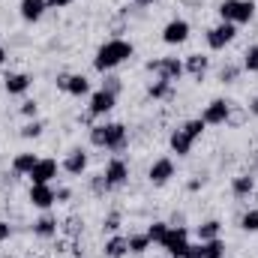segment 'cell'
<instances>
[{
	"mask_svg": "<svg viewBox=\"0 0 258 258\" xmlns=\"http://www.w3.org/2000/svg\"><path fill=\"white\" fill-rule=\"evenodd\" d=\"M135 54V45L126 42V39H108L105 45H99L96 57H93V69L96 72H111L120 63H126L129 57Z\"/></svg>",
	"mask_w": 258,
	"mask_h": 258,
	"instance_id": "cell-1",
	"label": "cell"
},
{
	"mask_svg": "<svg viewBox=\"0 0 258 258\" xmlns=\"http://www.w3.org/2000/svg\"><path fill=\"white\" fill-rule=\"evenodd\" d=\"M255 15V0H222L219 3V18L228 24H249Z\"/></svg>",
	"mask_w": 258,
	"mask_h": 258,
	"instance_id": "cell-2",
	"label": "cell"
},
{
	"mask_svg": "<svg viewBox=\"0 0 258 258\" xmlns=\"http://www.w3.org/2000/svg\"><path fill=\"white\" fill-rule=\"evenodd\" d=\"M159 246L171 258H183L186 246H189V228L186 225H168V231H165V237H162Z\"/></svg>",
	"mask_w": 258,
	"mask_h": 258,
	"instance_id": "cell-3",
	"label": "cell"
},
{
	"mask_svg": "<svg viewBox=\"0 0 258 258\" xmlns=\"http://www.w3.org/2000/svg\"><path fill=\"white\" fill-rule=\"evenodd\" d=\"M237 36V24H228V21H219L216 27L207 30V48L210 51H222L225 45H231Z\"/></svg>",
	"mask_w": 258,
	"mask_h": 258,
	"instance_id": "cell-4",
	"label": "cell"
},
{
	"mask_svg": "<svg viewBox=\"0 0 258 258\" xmlns=\"http://www.w3.org/2000/svg\"><path fill=\"white\" fill-rule=\"evenodd\" d=\"M147 69L153 75H159V81H171L174 84L183 75V60H177V57H159V60H150Z\"/></svg>",
	"mask_w": 258,
	"mask_h": 258,
	"instance_id": "cell-5",
	"label": "cell"
},
{
	"mask_svg": "<svg viewBox=\"0 0 258 258\" xmlns=\"http://www.w3.org/2000/svg\"><path fill=\"white\" fill-rule=\"evenodd\" d=\"M105 180H108V186L111 189H120L123 183L129 180V165L126 159H120V156H114V159H108V165H105Z\"/></svg>",
	"mask_w": 258,
	"mask_h": 258,
	"instance_id": "cell-6",
	"label": "cell"
},
{
	"mask_svg": "<svg viewBox=\"0 0 258 258\" xmlns=\"http://www.w3.org/2000/svg\"><path fill=\"white\" fill-rule=\"evenodd\" d=\"M228 108H231L228 99H213V102L201 111V120H204L207 126H225V120H228Z\"/></svg>",
	"mask_w": 258,
	"mask_h": 258,
	"instance_id": "cell-7",
	"label": "cell"
},
{
	"mask_svg": "<svg viewBox=\"0 0 258 258\" xmlns=\"http://www.w3.org/2000/svg\"><path fill=\"white\" fill-rule=\"evenodd\" d=\"M186 39H189V21L174 18V21H168V24L162 27V42H165V45H180V42H186Z\"/></svg>",
	"mask_w": 258,
	"mask_h": 258,
	"instance_id": "cell-8",
	"label": "cell"
},
{
	"mask_svg": "<svg viewBox=\"0 0 258 258\" xmlns=\"http://www.w3.org/2000/svg\"><path fill=\"white\" fill-rule=\"evenodd\" d=\"M30 204L39 210H48L51 204H57V189L51 183H33L30 186Z\"/></svg>",
	"mask_w": 258,
	"mask_h": 258,
	"instance_id": "cell-9",
	"label": "cell"
},
{
	"mask_svg": "<svg viewBox=\"0 0 258 258\" xmlns=\"http://www.w3.org/2000/svg\"><path fill=\"white\" fill-rule=\"evenodd\" d=\"M129 144V132L123 123H105V147L102 150H111V153H117V150H123Z\"/></svg>",
	"mask_w": 258,
	"mask_h": 258,
	"instance_id": "cell-10",
	"label": "cell"
},
{
	"mask_svg": "<svg viewBox=\"0 0 258 258\" xmlns=\"http://www.w3.org/2000/svg\"><path fill=\"white\" fill-rule=\"evenodd\" d=\"M147 177H150V183L153 186H165L171 177H174V162L168 159V156H162V159H156L153 165H150V171H147Z\"/></svg>",
	"mask_w": 258,
	"mask_h": 258,
	"instance_id": "cell-11",
	"label": "cell"
},
{
	"mask_svg": "<svg viewBox=\"0 0 258 258\" xmlns=\"http://www.w3.org/2000/svg\"><path fill=\"white\" fill-rule=\"evenodd\" d=\"M114 102H117V96H114V93H108V90H96V93L90 96L87 111H90L93 117H102V114H108V111L114 108Z\"/></svg>",
	"mask_w": 258,
	"mask_h": 258,
	"instance_id": "cell-12",
	"label": "cell"
},
{
	"mask_svg": "<svg viewBox=\"0 0 258 258\" xmlns=\"http://www.w3.org/2000/svg\"><path fill=\"white\" fill-rule=\"evenodd\" d=\"M57 168H60V165H57V159H39L27 177H30L33 183H51V180L57 177Z\"/></svg>",
	"mask_w": 258,
	"mask_h": 258,
	"instance_id": "cell-13",
	"label": "cell"
},
{
	"mask_svg": "<svg viewBox=\"0 0 258 258\" xmlns=\"http://www.w3.org/2000/svg\"><path fill=\"white\" fill-rule=\"evenodd\" d=\"M63 171H66V174H72V177H78V174H84V171H87V153H84L81 147H75V150H69V153H66Z\"/></svg>",
	"mask_w": 258,
	"mask_h": 258,
	"instance_id": "cell-14",
	"label": "cell"
},
{
	"mask_svg": "<svg viewBox=\"0 0 258 258\" xmlns=\"http://www.w3.org/2000/svg\"><path fill=\"white\" fill-rule=\"evenodd\" d=\"M30 84H33V78H30L27 72H12V75H6V81H3V87H6L9 96H21V93H27Z\"/></svg>",
	"mask_w": 258,
	"mask_h": 258,
	"instance_id": "cell-15",
	"label": "cell"
},
{
	"mask_svg": "<svg viewBox=\"0 0 258 258\" xmlns=\"http://www.w3.org/2000/svg\"><path fill=\"white\" fill-rule=\"evenodd\" d=\"M57 231H60V222H57V216H51V213H42L36 222H33V234L36 237H57Z\"/></svg>",
	"mask_w": 258,
	"mask_h": 258,
	"instance_id": "cell-16",
	"label": "cell"
},
{
	"mask_svg": "<svg viewBox=\"0 0 258 258\" xmlns=\"http://www.w3.org/2000/svg\"><path fill=\"white\" fill-rule=\"evenodd\" d=\"M207 66H210V57H204V54H189V57L183 60V72H189L195 81H204Z\"/></svg>",
	"mask_w": 258,
	"mask_h": 258,
	"instance_id": "cell-17",
	"label": "cell"
},
{
	"mask_svg": "<svg viewBox=\"0 0 258 258\" xmlns=\"http://www.w3.org/2000/svg\"><path fill=\"white\" fill-rule=\"evenodd\" d=\"M18 9H21V18L33 24V21H39V18L45 15L48 3H45V0H21V3H18Z\"/></svg>",
	"mask_w": 258,
	"mask_h": 258,
	"instance_id": "cell-18",
	"label": "cell"
},
{
	"mask_svg": "<svg viewBox=\"0 0 258 258\" xmlns=\"http://www.w3.org/2000/svg\"><path fill=\"white\" fill-rule=\"evenodd\" d=\"M123 255H129V237L111 234L105 240V258H123Z\"/></svg>",
	"mask_w": 258,
	"mask_h": 258,
	"instance_id": "cell-19",
	"label": "cell"
},
{
	"mask_svg": "<svg viewBox=\"0 0 258 258\" xmlns=\"http://www.w3.org/2000/svg\"><path fill=\"white\" fill-rule=\"evenodd\" d=\"M39 162V156L36 153H18L15 159H12V174L15 177H24V174H30L33 171V165Z\"/></svg>",
	"mask_w": 258,
	"mask_h": 258,
	"instance_id": "cell-20",
	"label": "cell"
},
{
	"mask_svg": "<svg viewBox=\"0 0 258 258\" xmlns=\"http://www.w3.org/2000/svg\"><path fill=\"white\" fill-rule=\"evenodd\" d=\"M231 192H234V198H249L255 192V177L252 174H237L231 180Z\"/></svg>",
	"mask_w": 258,
	"mask_h": 258,
	"instance_id": "cell-21",
	"label": "cell"
},
{
	"mask_svg": "<svg viewBox=\"0 0 258 258\" xmlns=\"http://www.w3.org/2000/svg\"><path fill=\"white\" fill-rule=\"evenodd\" d=\"M168 144H171V150L177 153V156H189V150H192V138L183 132V129H174L171 132V138H168Z\"/></svg>",
	"mask_w": 258,
	"mask_h": 258,
	"instance_id": "cell-22",
	"label": "cell"
},
{
	"mask_svg": "<svg viewBox=\"0 0 258 258\" xmlns=\"http://www.w3.org/2000/svg\"><path fill=\"white\" fill-rule=\"evenodd\" d=\"M63 93H69V96H87L90 93V81L84 75H66Z\"/></svg>",
	"mask_w": 258,
	"mask_h": 258,
	"instance_id": "cell-23",
	"label": "cell"
},
{
	"mask_svg": "<svg viewBox=\"0 0 258 258\" xmlns=\"http://www.w3.org/2000/svg\"><path fill=\"white\" fill-rule=\"evenodd\" d=\"M219 231H222V222H219V219H207V222H201V225H198V231H195V234H198V240H201V243H207V240L219 237Z\"/></svg>",
	"mask_w": 258,
	"mask_h": 258,
	"instance_id": "cell-24",
	"label": "cell"
},
{
	"mask_svg": "<svg viewBox=\"0 0 258 258\" xmlns=\"http://www.w3.org/2000/svg\"><path fill=\"white\" fill-rule=\"evenodd\" d=\"M147 96L150 99H171L174 96V87H171V81H153L147 87Z\"/></svg>",
	"mask_w": 258,
	"mask_h": 258,
	"instance_id": "cell-25",
	"label": "cell"
},
{
	"mask_svg": "<svg viewBox=\"0 0 258 258\" xmlns=\"http://www.w3.org/2000/svg\"><path fill=\"white\" fill-rule=\"evenodd\" d=\"M246 117H249V108H240V105H234L231 102V108H228V120H225V126H243L246 123Z\"/></svg>",
	"mask_w": 258,
	"mask_h": 258,
	"instance_id": "cell-26",
	"label": "cell"
},
{
	"mask_svg": "<svg viewBox=\"0 0 258 258\" xmlns=\"http://www.w3.org/2000/svg\"><path fill=\"white\" fill-rule=\"evenodd\" d=\"M150 249V237L147 234H129V252L132 255H141Z\"/></svg>",
	"mask_w": 258,
	"mask_h": 258,
	"instance_id": "cell-27",
	"label": "cell"
},
{
	"mask_svg": "<svg viewBox=\"0 0 258 258\" xmlns=\"http://www.w3.org/2000/svg\"><path fill=\"white\" fill-rule=\"evenodd\" d=\"M204 258H225V243L222 237H213L204 243Z\"/></svg>",
	"mask_w": 258,
	"mask_h": 258,
	"instance_id": "cell-28",
	"label": "cell"
},
{
	"mask_svg": "<svg viewBox=\"0 0 258 258\" xmlns=\"http://www.w3.org/2000/svg\"><path fill=\"white\" fill-rule=\"evenodd\" d=\"M240 228L249 231V234H255L258 231V207H249V210L240 216Z\"/></svg>",
	"mask_w": 258,
	"mask_h": 258,
	"instance_id": "cell-29",
	"label": "cell"
},
{
	"mask_svg": "<svg viewBox=\"0 0 258 258\" xmlns=\"http://www.w3.org/2000/svg\"><path fill=\"white\" fill-rule=\"evenodd\" d=\"M204 126H207V123H204L201 117H192V120H186L180 129H183V132H186L192 141H198V138H201V132H204Z\"/></svg>",
	"mask_w": 258,
	"mask_h": 258,
	"instance_id": "cell-30",
	"label": "cell"
},
{
	"mask_svg": "<svg viewBox=\"0 0 258 258\" xmlns=\"http://www.w3.org/2000/svg\"><path fill=\"white\" fill-rule=\"evenodd\" d=\"M165 231H168V222H153V225H147V237H150V243H162V237H165Z\"/></svg>",
	"mask_w": 258,
	"mask_h": 258,
	"instance_id": "cell-31",
	"label": "cell"
},
{
	"mask_svg": "<svg viewBox=\"0 0 258 258\" xmlns=\"http://www.w3.org/2000/svg\"><path fill=\"white\" fill-rule=\"evenodd\" d=\"M243 69L246 72H258V42H252L243 54Z\"/></svg>",
	"mask_w": 258,
	"mask_h": 258,
	"instance_id": "cell-32",
	"label": "cell"
},
{
	"mask_svg": "<svg viewBox=\"0 0 258 258\" xmlns=\"http://www.w3.org/2000/svg\"><path fill=\"white\" fill-rule=\"evenodd\" d=\"M237 75H240V66L237 63H225L222 69H219V81H222V84H234Z\"/></svg>",
	"mask_w": 258,
	"mask_h": 258,
	"instance_id": "cell-33",
	"label": "cell"
},
{
	"mask_svg": "<svg viewBox=\"0 0 258 258\" xmlns=\"http://www.w3.org/2000/svg\"><path fill=\"white\" fill-rule=\"evenodd\" d=\"M90 192H93V195H108V192H111V186H108L105 174H93V177H90Z\"/></svg>",
	"mask_w": 258,
	"mask_h": 258,
	"instance_id": "cell-34",
	"label": "cell"
},
{
	"mask_svg": "<svg viewBox=\"0 0 258 258\" xmlns=\"http://www.w3.org/2000/svg\"><path fill=\"white\" fill-rule=\"evenodd\" d=\"M90 144L93 147H105V123H93L90 126Z\"/></svg>",
	"mask_w": 258,
	"mask_h": 258,
	"instance_id": "cell-35",
	"label": "cell"
},
{
	"mask_svg": "<svg viewBox=\"0 0 258 258\" xmlns=\"http://www.w3.org/2000/svg\"><path fill=\"white\" fill-rule=\"evenodd\" d=\"M102 231H108V234H117V231H120V213H117V210L105 216V222H102Z\"/></svg>",
	"mask_w": 258,
	"mask_h": 258,
	"instance_id": "cell-36",
	"label": "cell"
},
{
	"mask_svg": "<svg viewBox=\"0 0 258 258\" xmlns=\"http://www.w3.org/2000/svg\"><path fill=\"white\" fill-rule=\"evenodd\" d=\"M36 135H42V123L33 117L30 123H24V126H21V138H36Z\"/></svg>",
	"mask_w": 258,
	"mask_h": 258,
	"instance_id": "cell-37",
	"label": "cell"
},
{
	"mask_svg": "<svg viewBox=\"0 0 258 258\" xmlns=\"http://www.w3.org/2000/svg\"><path fill=\"white\" fill-rule=\"evenodd\" d=\"M120 87H123V84H120V78H117V75H108V72H105L102 90H108V93H114V96H117V93H120Z\"/></svg>",
	"mask_w": 258,
	"mask_h": 258,
	"instance_id": "cell-38",
	"label": "cell"
},
{
	"mask_svg": "<svg viewBox=\"0 0 258 258\" xmlns=\"http://www.w3.org/2000/svg\"><path fill=\"white\" fill-rule=\"evenodd\" d=\"M60 225H63V231L69 234V237H75V234H78V228H81L84 222H81L78 216H69V219H66V222H60Z\"/></svg>",
	"mask_w": 258,
	"mask_h": 258,
	"instance_id": "cell-39",
	"label": "cell"
},
{
	"mask_svg": "<svg viewBox=\"0 0 258 258\" xmlns=\"http://www.w3.org/2000/svg\"><path fill=\"white\" fill-rule=\"evenodd\" d=\"M183 258H204V243H201V240H198V243H189L186 252H183Z\"/></svg>",
	"mask_w": 258,
	"mask_h": 258,
	"instance_id": "cell-40",
	"label": "cell"
},
{
	"mask_svg": "<svg viewBox=\"0 0 258 258\" xmlns=\"http://www.w3.org/2000/svg\"><path fill=\"white\" fill-rule=\"evenodd\" d=\"M36 111H39V105H36L33 99H27V102H21V114H24V117H36Z\"/></svg>",
	"mask_w": 258,
	"mask_h": 258,
	"instance_id": "cell-41",
	"label": "cell"
},
{
	"mask_svg": "<svg viewBox=\"0 0 258 258\" xmlns=\"http://www.w3.org/2000/svg\"><path fill=\"white\" fill-rule=\"evenodd\" d=\"M9 237H12V225H9V222H3V219H0V243H6V240H9Z\"/></svg>",
	"mask_w": 258,
	"mask_h": 258,
	"instance_id": "cell-42",
	"label": "cell"
},
{
	"mask_svg": "<svg viewBox=\"0 0 258 258\" xmlns=\"http://www.w3.org/2000/svg\"><path fill=\"white\" fill-rule=\"evenodd\" d=\"M48 3V9H63V6H69L72 0H45Z\"/></svg>",
	"mask_w": 258,
	"mask_h": 258,
	"instance_id": "cell-43",
	"label": "cell"
},
{
	"mask_svg": "<svg viewBox=\"0 0 258 258\" xmlns=\"http://www.w3.org/2000/svg\"><path fill=\"white\" fill-rule=\"evenodd\" d=\"M183 222H186V216H183V213H174V216H171V222H168V225H183Z\"/></svg>",
	"mask_w": 258,
	"mask_h": 258,
	"instance_id": "cell-44",
	"label": "cell"
},
{
	"mask_svg": "<svg viewBox=\"0 0 258 258\" xmlns=\"http://www.w3.org/2000/svg\"><path fill=\"white\" fill-rule=\"evenodd\" d=\"M69 189H66V186H60V189H57V201H69Z\"/></svg>",
	"mask_w": 258,
	"mask_h": 258,
	"instance_id": "cell-45",
	"label": "cell"
},
{
	"mask_svg": "<svg viewBox=\"0 0 258 258\" xmlns=\"http://www.w3.org/2000/svg\"><path fill=\"white\" fill-rule=\"evenodd\" d=\"M249 114H252V117H258V96L249 102Z\"/></svg>",
	"mask_w": 258,
	"mask_h": 258,
	"instance_id": "cell-46",
	"label": "cell"
},
{
	"mask_svg": "<svg viewBox=\"0 0 258 258\" xmlns=\"http://www.w3.org/2000/svg\"><path fill=\"white\" fill-rule=\"evenodd\" d=\"M132 3H135V6H153L156 0H132Z\"/></svg>",
	"mask_w": 258,
	"mask_h": 258,
	"instance_id": "cell-47",
	"label": "cell"
},
{
	"mask_svg": "<svg viewBox=\"0 0 258 258\" xmlns=\"http://www.w3.org/2000/svg\"><path fill=\"white\" fill-rule=\"evenodd\" d=\"M6 63V48H3V45H0V66Z\"/></svg>",
	"mask_w": 258,
	"mask_h": 258,
	"instance_id": "cell-48",
	"label": "cell"
}]
</instances>
